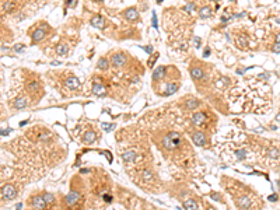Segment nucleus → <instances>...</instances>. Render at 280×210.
<instances>
[{"instance_id": "1", "label": "nucleus", "mask_w": 280, "mask_h": 210, "mask_svg": "<svg viewBox=\"0 0 280 210\" xmlns=\"http://www.w3.org/2000/svg\"><path fill=\"white\" fill-rule=\"evenodd\" d=\"M182 141V136L178 133V132H171L168 133L167 136L163 137V147L165 150H175L181 144Z\"/></svg>"}, {"instance_id": "2", "label": "nucleus", "mask_w": 280, "mask_h": 210, "mask_svg": "<svg viewBox=\"0 0 280 210\" xmlns=\"http://www.w3.org/2000/svg\"><path fill=\"white\" fill-rule=\"evenodd\" d=\"M15 195H17V191L13 185H4L3 188H2V198L4 200H11L14 199Z\"/></svg>"}, {"instance_id": "3", "label": "nucleus", "mask_w": 280, "mask_h": 210, "mask_svg": "<svg viewBox=\"0 0 280 210\" xmlns=\"http://www.w3.org/2000/svg\"><path fill=\"white\" fill-rule=\"evenodd\" d=\"M111 60H112V65L115 66V67H122V66L126 63L127 58H126V55H125V53H122V52H118V53H113L112 55Z\"/></svg>"}, {"instance_id": "4", "label": "nucleus", "mask_w": 280, "mask_h": 210, "mask_svg": "<svg viewBox=\"0 0 280 210\" xmlns=\"http://www.w3.org/2000/svg\"><path fill=\"white\" fill-rule=\"evenodd\" d=\"M90 24H91V27H94V28L102 29L105 27V20H104V17H102L101 14H97L90 20Z\"/></svg>"}, {"instance_id": "5", "label": "nucleus", "mask_w": 280, "mask_h": 210, "mask_svg": "<svg viewBox=\"0 0 280 210\" xmlns=\"http://www.w3.org/2000/svg\"><path fill=\"white\" fill-rule=\"evenodd\" d=\"M32 206L35 207L36 210H45L46 209V206H48V203L45 202V199H44V196H34L32 198Z\"/></svg>"}, {"instance_id": "6", "label": "nucleus", "mask_w": 280, "mask_h": 210, "mask_svg": "<svg viewBox=\"0 0 280 210\" xmlns=\"http://www.w3.org/2000/svg\"><path fill=\"white\" fill-rule=\"evenodd\" d=\"M237 205H238V207L240 209H242V210H247V209H249V207L252 206V200H251V198L249 196H242L241 199H238L237 200Z\"/></svg>"}, {"instance_id": "7", "label": "nucleus", "mask_w": 280, "mask_h": 210, "mask_svg": "<svg viewBox=\"0 0 280 210\" xmlns=\"http://www.w3.org/2000/svg\"><path fill=\"white\" fill-rule=\"evenodd\" d=\"M192 139H193V143L196 146H204L206 144V134L204 133H202V132H196V133H193V136H192Z\"/></svg>"}, {"instance_id": "8", "label": "nucleus", "mask_w": 280, "mask_h": 210, "mask_svg": "<svg viewBox=\"0 0 280 210\" xmlns=\"http://www.w3.org/2000/svg\"><path fill=\"white\" fill-rule=\"evenodd\" d=\"M192 122L193 125H196V126H202L204 122H206V115L203 112H196L192 115Z\"/></svg>"}, {"instance_id": "9", "label": "nucleus", "mask_w": 280, "mask_h": 210, "mask_svg": "<svg viewBox=\"0 0 280 210\" xmlns=\"http://www.w3.org/2000/svg\"><path fill=\"white\" fill-rule=\"evenodd\" d=\"M125 18L129 20V21H137L139 20V13L135 7H130L125 11Z\"/></svg>"}, {"instance_id": "10", "label": "nucleus", "mask_w": 280, "mask_h": 210, "mask_svg": "<svg viewBox=\"0 0 280 210\" xmlns=\"http://www.w3.org/2000/svg\"><path fill=\"white\" fill-rule=\"evenodd\" d=\"M65 84H66V87H69L70 90H76V88L80 87V81H79V79L74 76H70L69 79H66Z\"/></svg>"}, {"instance_id": "11", "label": "nucleus", "mask_w": 280, "mask_h": 210, "mask_svg": "<svg viewBox=\"0 0 280 210\" xmlns=\"http://www.w3.org/2000/svg\"><path fill=\"white\" fill-rule=\"evenodd\" d=\"M165 70H167V67H164V66H160V67H157V69L153 72V76H151L153 81H158V80H163V77L165 76Z\"/></svg>"}, {"instance_id": "12", "label": "nucleus", "mask_w": 280, "mask_h": 210, "mask_svg": "<svg viewBox=\"0 0 280 210\" xmlns=\"http://www.w3.org/2000/svg\"><path fill=\"white\" fill-rule=\"evenodd\" d=\"M179 88V84L178 83H174V81H170L167 83V87H165V91H164V95H171L174 93H177Z\"/></svg>"}, {"instance_id": "13", "label": "nucleus", "mask_w": 280, "mask_h": 210, "mask_svg": "<svg viewBox=\"0 0 280 210\" xmlns=\"http://www.w3.org/2000/svg\"><path fill=\"white\" fill-rule=\"evenodd\" d=\"M79 199H80V195H79V192H70L69 195L66 196V203H67V205H70V206H74V205L79 202Z\"/></svg>"}, {"instance_id": "14", "label": "nucleus", "mask_w": 280, "mask_h": 210, "mask_svg": "<svg viewBox=\"0 0 280 210\" xmlns=\"http://www.w3.org/2000/svg\"><path fill=\"white\" fill-rule=\"evenodd\" d=\"M93 93H94L95 95H100V97L106 95V90L101 83H94V86H93Z\"/></svg>"}, {"instance_id": "15", "label": "nucleus", "mask_w": 280, "mask_h": 210, "mask_svg": "<svg viewBox=\"0 0 280 210\" xmlns=\"http://www.w3.org/2000/svg\"><path fill=\"white\" fill-rule=\"evenodd\" d=\"M44 36H45V28H36L32 32V41L38 42V41L44 39Z\"/></svg>"}, {"instance_id": "16", "label": "nucleus", "mask_w": 280, "mask_h": 210, "mask_svg": "<svg viewBox=\"0 0 280 210\" xmlns=\"http://www.w3.org/2000/svg\"><path fill=\"white\" fill-rule=\"evenodd\" d=\"M203 74L204 73L200 67H192V69H191V76H192L193 80H200L203 77Z\"/></svg>"}, {"instance_id": "17", "label": "nucleus", "mask_w": 280, "mask_h": 210, "mask_svg": "<svg viewBox=\"0 0 280 210\" xmlns=\"http://www.w3.org/2000/svg\"><path fill=\"white\" fill-rule=\"evenodd\" d=\"M122 158H123V161H126V163L135 161V158H136V153L133 151V150H129V151H126V153H123V154H122Z\"/></svg>"}, {"instance_id": "18", "label": "nucleus", "mask_w": 280, "mask_h": 210, "mask_svg": "<svg viewBox=\"0 0 280 210\" xmlns=\"http://www.w3.org/2000/svg\"><path fill=\"white\" fill-rule=\"evenodd\" d=\"M94 140H95V133H94V132L88 130V132H86V133H84V136H83V141H84V143L90 144V143H93Z\"/></svg>"}, {"instance_id": "19", "label": "nucleus", "mask_w": 280, "mask_h": 210, "mask_svg": "<svg viewBox=\"0 0 280 210\" xmlns=\"http://www.w3.org/2000/svg\"><path fill=\"white\" fill-rule=\"evenodd\" d=\"M199 17L200 18H207V17H211V8L209 6H204L199 10Z\"/></svg>"}, {"instance_id": "20", "label": "nucleus", "mask_w": 280, "mask_h": 210, "mask_svg": "<svg viewBox=\"0 0 280 210\" xmlns=\"http://www.w3.org/2000/svg\"><path fill=\"white\" fill-rule=\"evenodd\" d=\"M185 107H186V109H195L199 107V101L195 100V98H189V100L185 101Z\"/></svg>"}, {"instance_id": "21", "label": "nucleus", "mask_w": 280, "mask_h": 210, "mask_svg": "<svg viewBox=\"0 0 280 210\" xmlns=\"http://www.w3.org/2000/svg\"><path fill=\"white\" fill-rule=\"evenodd\" d=\"M27 100L25 98H22V97H20V98H17L14 101V108L15 109H22V108H25L27 107Z\"/></svg>"}, {"instance_id": "22", "label": "nucleus", "mask_w": 280, "mask_h": 210, "mask_svg": "<svg viewBox=\"0 0 280 210\" xmlns=\"http://www.w3.org/2000/svg\"><path fill=\"white\" fill-rule=\"evenodd\" d=\"M97 67H98L100 70H106L109 67V62L106 58H101L98 60V63H97Z\"/></svg>"}, {"instance_id": "23", "label": "nucleus", "mask_w": 280, "mask_h": 210, "mask_svg": "<svg viewBox=\"0 0 280 210\" xmlns=\"http://www.w3.org/2000/svg\"><path fill=\"white\" fill-rule=\"evenodd\" d=\"M67 45L66 44H60V45H58V49H56V53L58 55H60V56H65L66 53H67Z\"/></svg>"}, {"instance_id": "24", "label": "nucleus", "mask_w": 280, "mask_h": 210, "mask_svg": "<svg viewBox=\"0 0 280 210\" xmlns=\"http://www.w3.org/2000/svg\"><path fill=\"white\" fill-rule=\"evenodd\" d=\"M185 210H196L197 209V203L195 200H186L185 202Z\"/></svg>"}, {"instance_id": "25", "label": "nucleus", "mask_w": 280, "mask_h": 210, "mask_svg": "<svg viewBox=\"0 0 280 210\" xmlns=\"http://www.w3.org/2000/svg\"><path fill=\"white\" fill-rule=\"evenodd\" d=\"M143 179L150 184V182L153 181V174H151L150 171H144V172H143Z\"/></svg>"}, {"instance_id": "26", "label": "nucleus", "mask_w": 280, "mask_h": 210, "mask_svg": "<svg viewBox=\"0 0 280 210\" xmlns=\"http://www.w3.org/2000/svg\"><path fill=\"white\" fill-rule=\"evenodd\" d=\"M44 199H45V202H46L48 205H52V203L55 202L53 195H51V193H45V195H44Z\"/></svg>"}, {"instance_id": "27", "label": "nucleus", "mask_w": 280, "mask_h": 210, "mask_svg": "<svg viewBox=\"0 0 280 210\" xmlns=\"http://www.w3.org/2000/svg\"><path fill=\"white\" fill-rule=\"evenodd\" d=\"M14 6H15L14 3H4V4H3V10H4V11H7V13H10V11L14 8Z\"/></svg>"}, {"instance_id": "28", "label": "nucleus", "mask_w": 280, "mask_h": 210, "mask_svg": "<svg viewBox=\"0 0 280 210\" xmlns=\"http://www.w3.org/2000/svg\"><path fill=\"white\" fill-rule=\"evenodd\" d=\"M65 3H66L67 7H74V6L77 4V0H66Z\"/></svg>"}, {"instance_id": "29", "label": "nucleus", "mask_w": 280, "mask_h": 210, "mask_svg": "<svg viewBox=\"0 0 280 210\" xmlns=\"http://www.w3.org/2000/svg\"><path fill=\"white\" fill-rule=\"evenodd\" d=\"M237 157H238V160H244L245 158V150H238V151H237Z\"/></svg>"}, {"instance_id": "30", "label": "nucleus", "mask_w": 280, "mask_h": 210, "mask_svg": "<svg viewBox=\"0 0 280 210\" xmlns=\"http://www.w3.org/2000/svg\"><path fill=\"white\" fill-rule=\"evenodd\" d=\"M195 7H196V6H195V4H193V3H189V4H186V6H185V11H188V13H189V11L195 10Z\"/></svg>"}, {"instance_id": "31", "label": "nucleus", "mask_w": 280, "mask_h": 210, "mask_svg": "<svg viewBox=\"0 0 280 210\" xmlns=\"http://www.w3.org/2000/svg\"><path fill=\"white\" fill-rule=\"evenodd\" d=\"M275 53H280V44H275V46H273V49H272Z\"/></svg>"}, {"instance_id": "32", "label": "nucleus", "mask_w": 280, "mask_h": 210, "mask_svg": "<svg viewBox=\"0 0 280 210\" xmlns=\"http://www.w3.org/2000/svg\"><path fill=\"white\" fill-rule=\"evenodd\" d=\"M112 127H115V125H112V123H109V125H104V129H105L106 132L112 130Z\"/></svg>"}, {"instance_id": "33", "label": "nucleus", "mask_w": 280, "mask_h": 210, "mask_svg": "<svg viewBox=\"0 0 280 210\" xmlns=\"http://www.w3.org/2000/svg\"><path fill=\"white\" fill-rule=\"evenodd\" d=\"M153 27L154 28H158V25H157V15H156V13H153Z\"/></svg>"}, {"instance_id": "34", "label": "nucleus", "mask_w": 280, "mask_h": 210, "mask_svg": "<svg viewBox=\"0 0 280 210\" xmlns=\"http://www.w3.org/2000/svg\"><path fill=\"white\" fill-rule=\"evenodd\" d=\"M22 48H24V45L18 44V45H15V46H14V51H15V52H21V51H22Z\"/></svg>"}, {"instance_id": "35", "label": "nucleus", "mask_w": 280, "mask_h": 210, "mask_svg": "<svg viewBox=\"0 0 280 210\" xmlns=\"http://www.w3.org/2000/svg\"><path fill=\"white\" fill-rule=\"evenodd\" d=\"M142 49H144L147 53H151V52H153V46H142Z\"/></svg>"}, {"instance_id": "36", "label": "nucleus", "mask_w": 280, "mask_h": 210, "mask_svg": "<svg viewBox=\"0 0 280 210\" xmlns=\"http://www.w3.org/2000/svg\"><path fill=\"white\" fill-rule=\"evenodd\" d=\"M104 199H105V202L109 203V202H112V196H109V195L106 196V195H105V196H104Z\"/></svg>"}, {"instance_id": "37", "label": "nucleus", "mask_w": 280, "mask_h": 210, "mask_svg": "<svg viewBox=\"0 0 280 210\" xmlns=\"http://www.w3.org/2000/svg\"><path fill=\"white\" fill-rule=\"evenodd\" d=\"M195 45H196V48L200 46V39L199 38H195Z\"/></svg>"}, {"instance_id": "38", "label": "nucleus", "mask_w": 280, "mask_h": 210, "mask_svg": "<svg viewBox=\"0 0 280 210\" xmlns=\"http://www.w3.org/2000/svg\"><path fill=\"white\" fill-rule=\"evenodd\" d=\"M209 55H210V51H209V48H207V49H206V51L203 52V56H204V58H207Z\"/></svg>"}, {"instance_id": "39", "label": "nucleus", "mask_w": 280, "mask_h": 210, "mask_svg": "<svg viewBox=\"0 0 280 210\" xmlns=\"http://www.w3.org/2000/svg\"><path fill=\"white\" fill-rule=\"evenodd\" d=\"M269 200L270 202H273V200H277V196L275 195V196H269Z\"/></svg>"}, {"instance_id": "40", "label": "nucleus", "mask_w": 280, "mask_h": 210, "mask_svg": "<svg viewBox=\"0 0 280 210\" xmlns=\"http://www.w3.org/2000/svg\"><path fill=\"white\" fill-rule=\"evenodd\" d=\"M276 44H280V34L276 35Z\"/></svg>"}, {"instance_id": "41", "label": "nucleus", "mask_w": 280, "mask_h": 210, "mask_svg": "<svg viewBox=\"0 0 280 210\" xmlns=\"http://www.w3.org/2000/svg\"><path fill=\"white\" fill-rule=\"evenodd\" d=\"M8 132H10L8 129H7V130H2V136H4V134H8Z\"/></svg>"}, {"instance_id": "42", "label": "nucleus", "mask_w": 280, "mask_h": 210, "mask_svg": "<svg viewBox=\"0 0 280 210\" xmlns=\"http://www.w3.org/2000/svg\"><path fill=\"white\" fill-rule=\"evenodd\" d=\"M52 65H53V66H58V65H60V62H52Z\"/></svg>"}, {"instance_id": "43", "label": "nucleus", "mask_w": 280, "mask_h": 210, "mask_svg": "<svg viewBox=\"0 0 280 210\" xmlns=\"http://www.w3.org/2000/svg\"><path fill=\"white\" fill-rule=\"evenodd\" d=\"M156 2H157V3H158V4H161V3H163V0H156Z\"/></svg>"}, {"instance_id": "44", "label": "nucleus", "mask_w": 280, "mask_h": 210, "mask_svg": "<svg viewBox=\"0 0 280 210\" xmlns=\"http://www.w3.org/2000/svg\"><path fill=\"white\" fill-rule=\"evenodd\" d=\"M93 2H98L100 3V2H104V0H93Z\"/></svg>"}, {"instance_id": "45", "label": "nucleus", "mask_w": 280, "mask_h": 210, "mask_svg": "<svg viewBox=\"0 0 280 210\" xmlns=\"http://www.w3.org/2000/svg\"><path fill=\"white\" fill-rule=\"evenodd\" d=\"M213 2H220V0H213Z\"/></svg>"}]
</instances>
